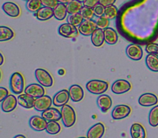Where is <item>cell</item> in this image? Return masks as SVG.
Listing matches in <instances>:
<instances>
[{"mask_svg":"<svg viewBox=\"0 0 158 138\" xmlns=\"http://www.w3.org/2000/svg\"><path fill=\"white\" fill-rule=\"evenodd\" d=\"M24 78L23 75L19 72H15L11 75L9 80V87L11 91L15 95L23 94L24 90Z\"/></svg>","mask_w":158,"mask_h":138,"instance_id":"obj_1","label":"cell"},{"mask_svg":"<svg viewBox=\"0 0 158 138\" xmlns=\"http://www.w3.org/2000/svg\"><path fill=\"white\" fill-rule=\"evenodd\" d=\"M86 90L95 95H102L108 90L109 84L107 82L100 80H89L86 85Z\"/></svg>","mask_w":158,"mask_h":138,"instance_id":"obj_2","label":"cell"},{"mask_svg":"<svg viewBox=\"0 0 158 138\" xmlns=\"http://www.w3.org/2000/svg\"><path fill=\"white\" fill-rule=\"evenodd\" d=\"M61 115H62V121L63 125L66 128H71L76 123V113L73 108L69 105L66 104L62 107L61 109Z\"/></svg>","mask_w":158,"mask_h":138,"instance_id":"obj_3","label":"cell"},{"mask_svg":"<svg viewBox=\"0 0 158 138\" xmlns=\"http://www.w3.org/2000/svg\"><path fill=\"white\" fill-rule=\"evenodd\" d=\"M35 77L39 84L44 87H51L53 84V79L48 71L46 69L38 68L35 70Z\"/></svg>","mask_w":158,"mask_h":138,"instance_id":"obj_4","label":"cell"},{"mask_svg":"<svg viewBox=\"0 0 158 138\" xmlns=\"http://www.w3.org/2000/svg\"><path fill=\"white\" fill-rule=\"evenodd\" d=\"M131 83L126 80H117L111 86V90L115 94H123L131 90Z\"/></svg>","mask_w":158,"mask_h":138,"instance_id":"obj_5","label":"cell"},{"mask_svg":"<svg viewBox=\"0 0 158 138\" xmlns=\"http://www.w3.org/2000/svg\"><path fill=\"white\" fill-rule=\"evenodd\" d=\"M131 113V108L127 105H117L112 111V118L114 120H122L127 117Z\"/></svg>","mask_w":158,"mask_h":138,"instance_id":"obj_6","label":"cell"},{"mask_svg":"<svg viewBox=\"0 0 158 138\" xmlns=\"http://www.w3.org/2000/svg\"><path fill=\"white\" fill-rule=\"evenodd\" d=\"M126 54L128 58L134 61H138L140 60L143 57V49L139 45L132 44L128 45L126 49Z\"/></svg>","mask_w":158,"mask_h":138,"instance_id":"obj_7","label":"cell"},{"mask_svg":"<svg viewBox=\"0 0 158 138\" xmlns=\"http://www.w3.org/2000/svg\"><path fill=\"white\" fill-rule=\"evenodd\" d=\"M78 29L77 27L69 23H63L60 25L58 29V32L60 36L65 38H74L78 35Z\"/></svg>","mask_w":158,"mask_h":138,"instance_id":"obj_8","label":"cell"},{"mask_svg":"<svg viewBox=\"0 0 158 138\" xmlns=\"http://www.w3.org/2000/svg\"><path fill=\"white\" fill-rule=\"evenodd\" d=\"M70 99L69 90H62L57 92L52 98V104L56 107H63L67 104L68 101Z\"/></svg>","mask_w":158,"mask_h":138,"instance_id":"obj_9","label":"cell"},{"mask_svg":"<svg viewBox=\"0 0 158 138\" xmlns=\"http://www.w3.org/2000/svg\"><path fill=\"white\" fill-rule=\"evenodd\" d=\"M97 29V24L94 20H83L80 26H78L79 32L85 36H92V34Z\"/></svg>","mask_w":158,"mask_h":138,"instance_id":"obj_10","label":"cell"},{"mask_svg":"<svg viewBox=\"0 0 158 138\" xmlns=\"http://www.w3.org/2000/svg\"><path fill=\"white\" fill-rule=\"evenodd\" d=\"M52 104V99L49 96L44 95L41 97L35 99L34 109L39 112H43L49 109Z\"/></svg>","mask_w":158,"mask_h":138,"instance_id":"obj_11","label":"cell"},{"mask_svg":"<svg viewBox=\"0 0 158 138\" xmlns=\"http://www.w3.org/2000/svg\"><path fill=\"white\" fill-rule=\"evenodd\" d=\"M44 86L38 83H31L25 88V94L37 99L45 95Z\"/></svg>","mask_w":158,"mask_h":138,"instance_id":"obj_12","label":"cell"},{"mask_svg":"<svg viewBox=\"0 0 158 138\" xmlns=\"http://www.w3.org/2000/svg\"><path fill=\"white\" fill-rule=\"evenodd\" d=\"M47 120H45L43 117L40 116H33L29 119V127L35 131H43L46 129L47 127Z\"/></svg>","mask_w":158,"mask_h":138,"instance_id":"obj_13","label":"cell"},{"mask_svg":"<svg viewBox=\"0 0 158 138\" xmlns=\"http://www.w3.org/2000/svg\"><path fill=\"white\" fill-rule=\"evenodd\" d=\"M18 104V100L14 95H9L6 99L2 101V111L5 113H10L15 109Z\"/></svg>","mask_w":158,"mask_h":138,"instance_id":"obj_14","label":"cell"},{"mask_svg":"<svg viewBox=\"0 0 158 138\" xmlns=\"http://www.w3.org/2000/svg\"><path fill=\"white\" fill-rule=\"evenodd\" d=\"M158 102V98L157 96L154 94H143L139 97L138 103L142 107H152L155 106Z\"/></svg>","mask_w":158,"mask_h":138,"instance_id":"obj_15","label":"cell"},{"mask_svg":"<svg viewBox=\"0 0 158 138\" xmlns=\"http://www.w3.org/2000/svg\"><path fill=\"white\" fill-rule=\"evenodd\" d=\"M2 8L6 15L12 18H16L20 15L19 7L15 3L12 2H6L3 3Z\"/></svg>","mask_w":158,"mask_h":138,"instance_id":"obj_16","label":"cell"},{"mask_svg":"<svg viewBox=\"0 0 158 138\" xmlns=\"http://www.w3.org/2000/svg\"><path fill=\"white\" fill-rule=\"evenodd\" d=\"M41 117L46 120L49 121H59L62 119L61 111H59L56 108L50 107L49 109L42 112Z\"/></svg>","mask_w":158,"mask_h":138,"instance_id":"obj_17","label":"cell"},{"mask_svg":"<svg viewBox=\"0 0 158 138\" xmlns=\"http://www.w3.org/2000/svg\"><path fill=\"white\" fill-rule=\"evenodd\" d=\"M69 93L70 96V100L76 103L81 101L84 97V91L80 85H72L69 87Z\"/></svg>","mask_w":158,"mask_h":138,"instance_id":"obj_18","label":"cell"},{"mask_svg":"<svg viewBox=\"0 0 158 138\" xmlns=\"http://www.w3.org/2000/svg\"><path fill=\"white\" fill-rule=\"evenodd\" d=\"M97 103L102 112L106 113L111 108L113 102L110 96L106 95V94H102V95L99 96L98 98H97Z\"/></svg>","mask_w":158,"mask_h":138,"instance_id":"obj_19","label":"cell"},{"mask_svg":"<svg viewBox=\"0 0 158 138\" xmlns=\"http://www.w3.org/2000/svg\"><path fill=\"white\" fill-rule=\"evenodd\" d=\"M105 133V126L102 123H97L91 127L87 132L88 138H101Z\"/></svg>","mask_w":158,"mask_h":138,"instance_id":"obj_20","label":"cell"},{"mask_svg":"<svg viewBox=\"0 0 158 138\" xmlns=\"http://www.w3.org/2000/svg\"><path fill=\"white\" fill-rule=\"evenodd\" d=\"M17 100H18V104L25 109H31L34 107L35 105V99L26 94L19 95Z\"/></svg>","mask_w":158,"mask_h":138,"instance_id":"obj_21","label":"cell"},{"mask_svg":"<svg viewBox=\"0 0 158 138\" xmlns=\"http://www.w3.org/2000/svg\"><path fill=\"white\" fill-rule=\"evenodd\" d=\"M34 14H35V16L36 17L37 19L40 20V21H46V20L50 19L52 16H54L53 9L45 7V6H43L38 12Z\"/></svg>","mask_w":158,"mask_h":138,"instance_id":"obj_22","label":"cell"},{"mask_svg":"<svg viewBox=\"0 0 158 138\" xmlns=\"http://www.w3.org/2000/svg\"><path fill=\"white\" fill-rule=\"evenodd\" d=\"M105 42L109 45H114L118 41V35L117 31L110 27H107L103 30Z\"/></svg>","mask_w":158,"mask_h":138,"instance_id":"obj_23","label":"cell"},{"mask_svg":"<svg viewBox=\"0 0 158 138\" xmlns=\"http://www.w3.org/2000/svg\"><path fill=\"white\" fill-rule=\"evenodd\" d=\"M91 42H92L93 45L96 47H100V46H103V43L105 42L103 29H96L94 33L92 34V36H91Z\"/></svg>","mask_w":158,"mask_h":138,"instance_id":"obj_24","label":"cell"},{"mask_svg":"<svg viewBox=\"0 0 158 138\" xmlns=\"http://www.w3.org/2000/svg\"><path fill=\"white\" fill-rule=\"evenodd\" d=\"M131 136L132 138H146V131L140 123H134L131 128Z\"/></svg>","mask_w":158,"mask_h":138,"instance_id":"obj_25","label":"cell"},{"mask_svg":"<svg viewBox=\"0 0 158 138\" xmlns=\"http://www.w3.org/2000/svg\"><path fill=\"white\" fill-rule=\"evenodd\" d=\"M54 12V17L57 20H62L64 19L67 15V9H66V5L62 4V3H59L53 9Z\"/></svg>","mask_w":158,"mask_h":138,"instance_id":"obj_26","label":"cell"},{"mask_svg":"<svg viewBox=\"0 0 158 138\" xmlns=\"http://www.w3.org/2000/svg\"><path fill=\"white\" fill-rule=\"evenodd\" d=\"M146 66L150 70L153 72H158V56L153 54H148L145 59Z\"/></svg>","mask_w":158,"mask_h":138,"instance_id":"obj_27","label":"cell"},{"mask_svg":"<svg viewBox=\"0 0 158 138\" xmlns=\"http://www.w3.org/2000/svg\"><path fill=\"white\" fill-rule=\"evenodd\" d=\"M83 2L78 0H73L69 4L66 5V9H67V12L69 15L80 13V11L83 9Z\"/></svg>","mask_w":158,"mask_h":138,"instance_id":"obj_28","label":"cell"},{"mask_svg":"<svg viewBox=\"0 0 158 138\" xmlns=\"http://www.w3.org/2000/svg\"><path fill=\"white\" fill-rule=\"evenodd\" d=\"M14 37V32L7 26H0V41H8Z\"/></svg>","mask_w":158,"mask_h":138,"instance_id":"obj_29","label":"cell"},{"mask_svg":"<svg viewBox=\"0 0 158 138\" xmlns=\"http://www.w3.org/2000/svg\"><path fill=\"white\" fill-rule=\"evenodd\" d=\"M26 6L27 10L32 13H35L43 7L41 0H29L26 2Z\"/></svg>","mask_w":158,"mask_h":138,"instance_id":"obj_30","label":"cell"},{"mask_svg":"<svg viewBox=\"0 0 158 138\" xmlns=\"http://www.w3.org/2000/svg\"><path fill=\"white\" fill-rule=\"evenodd\" d=\"M148 121L150 125L153 128L158 126V105L151 110L148 116Z\"/></svg>","mask_w":158,"mask_h":138,"instance_id":"obj_31","label":"cell"},{"mask_svg":"<svg viewBox=\"0 0 158 138\" xmlns=\"http://www.w3.org/2000/svg\"><path fill=\"white\" fill-rule=\"evenodd\" d=\"M46 132L52 135L59 134L61 131V127L57 123V121H49L47 123V127L46 129Z\"/></svg>","mask_w":158,"mask_h":138,"instance_id":"obj_32","label":"cell"},{"mask_svg":"<svg viewBox=\"0 0 158 138\" xmlns=\"http://www.w3.org/2000/svg\"><path fill=\"white\" fill-rule=\"evenodd\" d=\"M83 18L80 13H77V14H73V15H69L67 19L68 23L69 24L73 25V26H80V24L83 22Z\"/></svg>","mask_w":158,"mask_h":138,"instance_id":"obj_33","label":"cell"},{"mask_svg":"<svg viewBox=\"0 0 158 138\" xmlns=\"http://www.w3.org/2000/svg\"><path fill=\"white\" fill-rule=\"evenodd\" d=\"M117 14H118V9H117V6H115L114 5L106 7V9H105V16L108 19L113 20L116 19V17L117 16Z\"/></svg>","mask_w":158,"mask_h":138,"instance_id":"obj_34","label":"cell"},{"mask_svg":"<svg viewBox=\"0 0 158 138\" xmlns=\"http://www.w3.org/2000/svg\"><path fill=\"white\" fill-rule=\"evenodd\" d=\"M80 15L83 16L84 20H93L94 17V11L92 8L83 6V9L80 11Z\"/></svg>","mask_w":158,"mask_h":138,"instance_id":"obj_35","label":"cell"},{"mask_svg":"<svg viewBox=\"0 0 158 138\" xmlns=\"http://www.w3.org/2000/svg\"><path fill=\"white\" fill-rule=\"evenodd\" d=\"M96 24H97V29H103L104 30L105 29L108 27L110 23V19H108L105 15L102 17H99L97 18V19L95 20Z\"/></svg>","mask_w":158,"mask_h":138,"instance_id":"obj_36","label":"cell"},{"mask_svg":"<svg viewBox=\"0 0 158 138\" xmlns=\"http://www.w3.org/2000/svg\"><path fill=\"white\" fill-rule=\"evenodd\" d=\"M145 51L148 54H153L158 56V44L155 43H148L145 48Z\"/></svg>","mask_w":158,"mask_h":138,"instance_id":"obj_37","label":"cell"},{"mask_svg":"<svg viewBox=\"0 0 158 138\" xmlns=\"http://www.w3.org/2000/svg\"><path fill=\"white\" fill-rule=\"evenodd\" d=\"M105 9H106V7L103 6V5L99 3L97 6H96L94 8V15H95L97 18L103 16V15H105Z\"/></svg>","mask_w":158,"mask_h":138,"instance_id":"obj_38","label":"cell"},{"mask_svg":"<svg viewBox=\"0 0 158 138\" xmlns=\"http://www.w3.org/2000/svg\"><path fill=\"white\" fill-rule=\"evenodd\" d=\"M41 2L43 6L51 8V9H54L59 4L57 0H41Z\"/></svg>","mask_w":158,"mask_h":138,"instance_id":"obj_39","label":"cell"},{"mask_svg":"<svg viewBox=\"0 0 158 138\" xmlns=\"http://www.w3.org/2000/svg\"><path fill=\"white\" fill-rule=\"evenodd\" d=\"M99 3H100V0H85L83 2V6H86V7L94 9Z\"/></svg>","mask_w":158,"mask_h":138,"instance_id":"obj_40","label":"cell"},{"mask_svg":"<svg viewBox=\"0 0 158 138\" xmlns=\"http://www.w3.org/2000/svg\"><path fill=\"white\" fill-rule=\"evenodd\" d=\"M9 95V94L8 90L6 89L5 87L1 86V87H0V101H2V100H4V99H6Z\"/></svg>","mask_w":158,"mask_h":138,"instance_id":"obj_41","label":"cell"},{"mask_svg":"<svg viewBox=\"0 0 158 138\" xmlns=\"http://www.w3.org/2000/svg\"><path fill=\"white\" fill-rule=\"evenodd\" d=\"M116 1L117 0H100V4L103 5L105 7H107V6L114 5L116 2Z\"/></svg>","mask_w":158,"mask_h":138,"instance_id":"obj_42","label":"cell"},{"mask_svg":"<svg viewBox=\"0 0 158 138\" xmlns=\"http://www.w3.org/2000/svg\"><path fill=\"white\" fill-rule=\"evenodd\" d=\"M59 2V3H62V4H65V5H67L69 4L70 2H72L73 0H57Z\"/></svg>","mask_w":158,"mask_h":138,"instance_id":"obj_43","label":"cell"},{"mask_svg":"<svg viewBox=\"0 0 158 138\" xmlns=\"http://www.w3.org/2000/svg\"><path fill=\"white\" fill-rule=\"evenodd\" d=\"M13 138H26L24 135L23 134H18V135H15Z\"/></svg>","mask_w":158,"mask_h":138,"instance_id":"obj_44","label":"cell"},{"mask_svg":"<svg viewBox=\"0 0 158 138\" xmlns=\"http://www.w3.org/2000/svg\"><path fill=\"white\" fill-rule=\"evenodd\" d=\"M0 56H1V63H0V65H2L3 64V61H4V57H3L2 53L0 54Z\"/></svg>","mask_w":158,"mask_h":138,"instance_id":"obj_45","label":"cell"},{"mask_svg":"<svg viewBox=\"0 0 158 138\" xmlns=\"http://www.w3.org/2000/svg\"><path fill=\"white\" fill-rule=\"evenodd\" d=\"M78 1L81 2H84V1H85V0H78Z\"/></svg>","mask_w":158,"mask_h":138,"instance_id":"obj_46","label":"cell"},{"mask_svg":"<svg viewBox=\"0 0 158 138\" xmlns=\"http://www.w3.org/2000/svg\"><path fill=\"white\" fill-rule=\"evenodd\" d=\"M78 138H88V137H78Z\"/></svg>","mask_w":158,"mask_h":138,"instance_id":"obj_47","label":"cell"},{"mask_svg":"<svg viewBox=\"0 0 158 138\" xmlns=\"http://www.w3.org/2000/svg\"><path fill=\"white\" fill-rule=\"evenodd\" d=\"M24 1H26V2H28V1H29V0H24Z\"/></svg>","mask_w":158,"mask_h":138,"instance_id":"obj_48","label":"cell"}]
</instances>
